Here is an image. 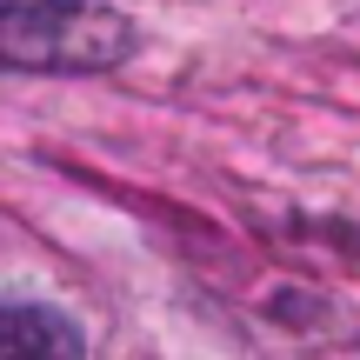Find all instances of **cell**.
<instances>
[{
  "mask_svg": "<svg viewBox=\"0 0 360 360\" xmlns=\"http://www.w3.org/2000/svg\"><path fill=\"white\" fill-rule=\"evenodd\" d=\"M0 360H87V347L53 307H0Z\"/></svg>",
  "mask_w": 360,
  "mask_h": 360,
  "instance_id": "cell-2",
  "label": "cell"
},
{
  "mask_svg": "<svg viewBox=\"0 0 360 360\" xmlns=\"http://www.w3.org/2000/svg\"><path fill=\"white\" fill-rule=\"evenodd\" d=\"M134 53L127 13L101 0H0V67L101 74Z\"/></svg>",
  "mask_w": 360,
  "mask_h": 360,
  "instance_id": "cell-1",
  "label": "cell"
}]
</instances>
